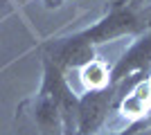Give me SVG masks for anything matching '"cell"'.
I'll return each mask as SVG.
<instances>
[{"mask_svg":"<svg viewBox=\"0 0 151 135\" xmlns=\"http://www.w3.org/2000/svg\"><path fill=\"white\" fill-rule=\"evenodd\" d=\"M81 84L86 90H104L111 86V70L106 63H101L99 59H93L79 70Z\"/></svg>","mask_w":151,"mask_h":135,"instance_id":"obj_7","label":"cell"},{"mask_svg":"<svg viewBox=\"0 0 151 135\" xmlns=\"http://www.w3.org/2000/svg\"><path fill=\"white\" fill-rule=\"evenodd\" d=\"M45 59H50L52 63L65 74L68 70H81L86 63H90L97 56H95V45L79 39L77 34H70V36L57 39L54 43L47 45Z\"/></svg>","mask_w":151,"mask_h":135,"instance_id":"obj_5","label":"cell"},{"mask_svg":"<svg viewBox=\"0 0 151 135\" xmlns=\"http://www.w3.org/2000/svg\"><path fill=\"white\" fill-rule=\"evenodd\" d=\"M147 27V20L138 11V7H120V9H108L106 16H101L97 23H93L86 29L75 32L79 39L88 41L90 45H101L115 39L135 36L142 34Z\"/></svg>","mask_w":151,"mask_h":135,"instance_id":"obj_2","label":"cell"},{"mask_svg":"<svg viewBox=\"0 0 151 135\" xmlns=\"http://www.w3.org/2000/svg\"><path fill=\"white\" fill-rule=\"evenodd\" d=\"M77 101L68 79L52 63L43 59V79L34 104V119L41 135H77Z\"/></svg>","mask_w":151,"mask_h":135,"instance_id":"obj_1","label":"cell"},{"mask_svg":"<svg viewBox=\"0 0 151 135\" xmlns=\"http://www.w3.org/2000/svg\"><path fill=\"white\" fill-rule=\"evenodd\" d=\"M138 0H108V9H120V7H135Z\"/></svg>","mask_w":151,"mask_h":135,"instance_id":"obj_8","label":"cell"},{"mask_svg":"<svg viewBox=\"0 0 151 135\" xmlns=\"http://www.w3.org/2000/svg\"><path fill=\"white\" fill-rule=\"evenodd\" d=\"M117 135H147V133L145 131H135L133 129V131H124V133H117Z\"/></svg>","mask_w":151,"mask_h":135,"instance_id":"obj_9","label":"cell"},{"mask_svg":"<svg viewBox=\"0 0 151 135\" xmlns=\"http://www.w3.org/2000/svg\"><path fill=\"white\" fill-rule=\"evenodd\" d=\"M151 72V29L142 32L138 39L129 45V50L122 54L115 65L111 68V86H122L133 77L149 74Z\"/></svg>","mask_w":151,"mask_h":135,"instance_id":"obj_4","label":"cell"},{"mask_svg":"<svg viewBox=\"0 0 151 135\" xmlns=\"http://www.w3.org/2000/svg\"><path fill=\"white\" fill-rule=\"evenodd\" d=\"M115 86L104 90H86L77 101V135H95L104 126L115 101Z\"/></svg>","mask_w":151,"mask_h":135,"instance_id":"obj_3","label":"cell"},{"mask_svg":"<svg viewBox=\"0 0 151 135\" xmlns=\"http://www.w3.org/2000/svg\"><path fill=\"white\" fill-rule=\"evenodd\" d=\"M129 90L117 99V113L126 122H140L151 113V72L133 77Z\"/></svg>","mask_w":151,"mask_h":135,"instance_id":"obj_6","label":"cell"}]
</instances>
